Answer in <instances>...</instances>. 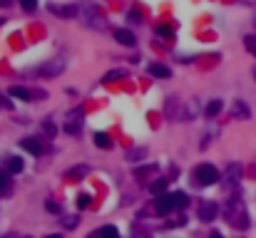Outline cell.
Returning <instances> with one entry per match:
<instances>
[{
	"label": "cell",
	"instance_id": "2e32d148",
	"mask_svg": "<svg viewBox=\"0 0 256 238\" xmlns=\"http://www.w3.org/2000/svg\"><path fill=\"white\" fill-rule=\"evenodd\" d=\"M95 144L100 149H112V139H109V134H104V132H97L95 134Z\"/></svg>",
	"mask_w": 256,
	"mask_h": 238
},
{
	"label": "cell",
	"instance_id": "ac0fdd59",
	"mask_svg": "<svg viewBox=\"0 0 256 238\" xmlns=\"http://www.w3.org/2000/svg\"><path fill=\"white\" fill-rule=\"evenodd\" d=\"M222 107H224L222 99H211V102L206 104V117H216L219 112H222Z\"/></svg>",
	"mask_w": 256,
	"mask_h": 238
},
{
	"label": "cell",
	"instance_id": "7a4b0ae2",
	"mask_svg": "<svg viewBox=\"0 0 256 238\" xmlns=\"http://www.w3.org/2000/svg\"><path fill=\"white\" fill-rule=\"evenodd\" d=\"M224 218H227V223H229L231 228H236V231L249 228V214H246V206H244V201H241L239 196H234V198H229V201H227V206H224Z\"/></svg>",
	"mask_w": 256,
	"mask_h": 238
},
{
	"label": "cell",
	"instance_id": "f1b7e54d",
	"mask_svg": "<svg viewBox=\"0 0 256 238\" xmlns=\"http://www.w3.org/2000/svg\"><path fill=\"white\" fill-rule=\"evenodd\" d=\"M43 129H45V132H48L50 137L55 134V124H50V122H48V124H43Z\"/></svg>",
	"mask_w": 256,
	"mask_h": 238
},
{
	"label": "cell",
	"instance_id": "83f0119b",
	"mask_svg": "<svg viewBox=\"0 0 256 238\" xmlns=\"http://www.w3.org/2000/svg\"><path fill=\"white\" fill-rule=\"evenodd\" d=\"M65 132H70V134H77V132H80V127H77V124H65Z\"/></svg>",
	"mask_w": 256,
	"mask_h": 238
},
{
	"label": "cell",
	"instance_id": "603a6c76",
	"mask_svg": "<svg viewBox=\"0 0 256 238\" xmlns=\"http://www.w3.org/2000/svg\"><path fill=\"white\" fill-rule=\"evenodd\" d=\"M87 171H90L87 167H75V169H72V171H70L67 176H70V179H75V181H77V179H82V176H85Z\"/></svg>",
	"mask_w": 256,
	"mask_h": 238
},
{
	"label": "cell",
	"instance_id": "7c38bea8",
	"mask_svg": "<svg viewBox=\"0 0 256 238\" xmlns=\"http://www.w3.org/2000/svg\"><path fill=\"white\" fill-rule=\"evenodd\" d=\"M90 238H120V231L115 226H104V228H97L90 233Z\"/></svg>",
	"mask_w": 256,
	"mask_h": 238
},
{
	"label": "cell",
	"instance_id": "277c9868",
	"mask_svg": "<svg viewBox=\"0 0 256 238\" xmlns=\"http://www.w3.org/2000/svg\"><path fill=\"white\" fill-rule=\"evenodd\" d=\"M85 25L87 27H92V30H107V20H104V13L100 10V8H95V5H87L85 8Z\"/></svg>",
	"mask_w": 256,
	"mask_h": 238
},
{
	"label": "cell",
	"instance_id": "836d02e7",
	"mask_svg": "<svg viewBox=\"0 0 256 238\" xmlns=\"http://www.w3.org/2000/svg\"><path fill=\"white\" fill-rule=\"evenodd\" d=\"M0 104H5V107H13V102H8L5 97H0Z\"/></svg>",
	"mask_w": 256,
	"mask_h": 238
},
{
	"label": "cell",
	"instance_id": "f35d334b",
	"mask_svg": "<svg viewBox=\"0 0 256 238\" xmlns=\"http://www.w3.org/2000/svg\"><path fill=\"white\" fill-rule=\"evenodd\" d=\"M25 238H27V236H25Z\"/></svg>",
	"mask_w": 256,
	"mask_h": 238
},
{
	"label": "cell",
	"instance_id": "44dd1931",
	"mask_svg": "<svg viewBox=\"0 0 256 238\" xmlns=\"http://www.w3.org/2000/svg\"><path fill=\"white\" fill-rule=\"evenodd\" d=\"M154 32H157L159 37H174V30H172L169 25H157V27H154Z\"/></svg>",
	"mask_w": 256,
	"mask_h": 238
},
{
	"label": "cell",
	"instance_id": "8fae6325",
	"mask_svg": "<svg viewBox=\"0 0 256 238\" xmlns=\"http://www.w3.org/2000/svg\"><path fill=\"white\" fill-rule=\"evenodd\" d=\"M50 10H52L55 15H60V18H75L80 8H77V5H65V8H62V5H50Z\"/></svg>",
	"mask_w": 256,
	"mask_h": 238
},
{
	"label": "cell",
	"instance_id": "5bb4252c",
	"mask_svg": "<svg viewBox=\"0 0 256 238\" xmlns=\"http://www.w3.org/2000/svg\"><path fill=\"white\" fill-rule=\"evenodd\" d=\"M150 74H154V77H162V79H167V77H172V70H169L167 65H150Z\"/></svg>",
	"mask_w": 256,
	"mask_h": 238
},
{
	"label": "cell",
	"instance_id": "4316f807",
	"mask_svg": "<svg viewBox=\"0 0 256 238\" xmlns=\"http://www.w3.org/2000/svg\"><path fill=\"white\" fill-rule=\"evenodd\" d=\"M45 206H48V211H50V214H60V206H57L55 201H48Z\"/></svg>",
	"mask_w": 256,
	"mask_h": 238
},
{
	"label": "cell",
	"instance_id": "d6986e66",
	"mask_svg": "<svg viewBox=\"0 0 256 238\" xmlns=\"http://www.w3.org/2000/svg\"><path fill=\"white\" fill-rule=\"evenodd\" d=\"M23 159H18V156H10V162H8V169H10V174H20L23 171Z\"/></svg>",
	"mask_w": 256,
	"mask_h": 238
},
{
	"label": "cell",
	"instance_id": "cb8c5ba5",
	"mask_svg": "<svg viewBox=\"0 0 256 238\" xmlns=\"http://www.w3.org/2000/svg\"><path fill=\"white\" fill-rule=\"evenodd\" d=\"M244 45H246V50L256 57V37L254 35H249V37H244Z\"/></svg>",
	"mask_w": 256,
	"mask_h": 238
},
{
	"label": "cell",
	"instance_id": "484cf974",
	"mask_svg": "<svg viewBox=\"0 0 256 238\" xmlns=\"http://www.w3.org/2000/svg\"><path fill=\"white\" fill-rule=\"evenodd\" d=\"M20 5H23V10L32 13L35 8H38V0H20Z\"/></svg>",
	"mask_w": 256,
	"mask_h": 238
},
{
	"label": "cell",
	"instance_id": "74e56055",
	"mask_svg": "<svg viewBox=\"0 0 256 238\" xmlns=\"http://www.w3.org/2000/svg\"><path fill=\"white\" fill-rule=\"evenodd\" d=\"M254 25H256V20H254Z\"/></svg>",
	"mask_w": 256,
	"mask_h": 238
},
{
	"label": "cell",
	"instance_id": "4fadbf2b",
	"mask_svg": "<svg viewBox=\"0 0 256 238\" xmlns=\"http://www.w3.org/2000/svg\"><path fill=\"white\" fill-rule=\"evenodd\" d=\"M115 40L120 45H127V48H132L137 40H134V35L129 32V30H115Z\"/></svg>",
	"mask_w": 256,
	"mask_h": 238
},
{
	"label": "cell",
	"instance_id": "d4e9b609",
	"mask_svg": "<svg viewBox=\"0 0 256 238\" xmlns=\"http://www.w3.org/2000/svg\"><path fill=\"white\" fill-rule=\"evenodd\" d=\"M90 204H92V196H90V193H80V196H77V206H80V209H87Z\"/></svg>",
	"mask_w": 256,
	"mask_h": 238
},
{
	"label": "cell",
	"instance_id": "6da1fadb",
	"mask_svg": "<svg viewBox=\"0 0 256 238\" xmlns=\"http://www.w3.org/2000/svg\"><path fill=\"white\" fill-rule=\"evenodd\" d=\"M164 114L172 122H189L197 117V104L194 102H184L179 97H167L164 99Z\"/></svg>",
	"mask_w": 256,
	"mask_h": 238
},
{
	"label": "cell",
	"instance_id": "8992f818",
	"mask_svg": "<svg viewBox=\"0 0 256 238\" xmlns=\"http://www.w3.org/2000/svg\"><path fill=\"white\" fill-rule=\"evenodd\" d=\"M241 176H244L241 164H229V169L224 171V186H227V189H236L239 181H241Z\"/></svg>",
	"mask_w": 256,
	"mask_h": 238
},
{
	"label": "cell",
	"instance_id": "1f68e13d",
	"mask_svg": "<svg viewBox=\"0 0 256 238\" xmlns=\"http://www.w3.org/2000/svg\"><path fill=\"white\" fill-rule=\"evenodd\" d=\"M65 226H67V228H75V226H77V218H70Z\"/></svg>",
	"mask_w": 256,
	"mask_h": 238
},
{
	"label": "cell",
	"instance_id": "ba28073f",
	"mask_svg": "<svg viewBox=\"0 0 256 238\" xmlns=\"http://www.w3.org/2000/svg\"><path fill=\"white\" fill-rule=\"evenodd\" d=\"M216 214H219V206H216L214 201H204V204L199 206V218H202V221H206V223H209V221H214V218H216Z\"/></svg>",
	"mask_w": 256,
	"mask_h": 238
},
{
	"label": "cell",
	"instance_id": "52a82bcc",
	"mask_svg": "<svg viewBox=\"0 0 256 238\" xmlns=\"http://www.w3.org/2000/svg\"><path fill=\"white\" fill-rule=\"evenodd\" d=\"M154 209H157L159 216H167V214L174 209V196H172V193H162V196H157Z\"/></svg>",
	"mask_w": 256,
	"mask_h": 238
},
{
	"label": "cell",
	"instance_id": "e0dca14e",
	"mask_svg": "<svg viewBox=\"0 0 256 238\" xmlns=\"http://www.w3.org/2000/svg\"><path fill=\"white\" fill-rule=\"evenodd\" d=\"M167 184H169V179H157V181L150 186V191H152L154 196H162V193H167Z\"/></svg>",
	"mask_w": 256,
	"mask_h": 238
},
{
	"label": "cell",
	"instance_id": "4dcf8cb0",
	"mask_svg": "<svg viewBox=\"0 0 256 238\" xmlns=\"http://www.w3.org/2000/svg\"><path fill=\"white\" fill-rule=\"evenodd\" d=\"M5 186H8V179H5V176H3V174H0V191H3V189H5Z\"/></svg>",
	"mask_w": 256,
	"mask_h": 238
},
{
	"label": "cell",
	"instance_id": "9a60e30c",
	"mask_svg": "<svg viewBox=\"0 0 256 238\" xmlns=\"http://www.w3.org/2000/svg\"><path fill=\"white\" fill-rule=\"evenodd\" d=\"M172 196H174V209H187L189 206V196L184 191H174Z\"/></svg>",
	"mask_w": 256,
	"mask_h": 238
},
{
	"label": "cell",
	"instance_id": "e575fe53",
	"mask_svg": "<svg viewBox=\"0 0 256 238\" xmlns=\"http://www.w3.org/2000/svg\"><path fill=\"white\" fill-rule=\"evenodd\" d=\"M209 238H224V236H222V233H211Z\"/></svg>",
	"mask_w": 256,
	"mask_h": 238
},
{
	"label": "cell",
	"instance_id": "3957f363",
	"mask_svg": "<svg viewBox=\"0 0 256 238\" xmlns=\"http://www.w3.org/2000/svg\"><path fill=\"white\" fill-rule=\"evenodd\" d=\"M65 67H67L65 57H52V60H48L45 65H40L38 70H35V74L43 77V79H52V77H60L65 72Z\"/></svg>",
	"mask_w": 256,
	"mask_h": 238
},
{
	"label": "cell",
	"instance_id": "30bf717a",
	"mask_svg": "<svg viewBox=\"0 0 256 238\" xmlns=\"http://www.w3.org/2000/svg\"><path fill=\"white\" fill-rule=\"evenodd\" d=\"M20 146H23L25 151H30L32 156H40V154H43V144H40L38 139H20Z\"/></svg>",
	"mask_w": 256,
	"mask_h": 238
},
{
	"label": "cell",
	"instance_id": "9c48e42d",
	"mask_svg": "<svg viewBox=\"0 0 256 238\" xmlns=\"http://www.w3.org/2000/svg\"><path fill=\"white\" fill-rule=\"evenodd\" d=\"M231 117H234V119H249V117H251L249 104H246V102H241V99H236V102L231 104Z\"/></svg>",
	"mask_w": 256,
	"mask_h": 238
},
{
	"label": "cell",
	"instance_id": "5b68a950",
	"mask_svg": "<svg viewBox=\"0 0 256 238\" xmlns=\"http://www.w3.org/2000/svg\"><path fill=\"white\" fill-rule=\"evenodd\" d=\"M194 176H197V181H199L202 186H211V184H216L219 179H222V176H219V171H216V167H211V164L197 167Z\"/></svg>",
	"mask_w": 256,
	"mask_h": 238
},
{
	"label": "cell",
	"instance_id": "ffe728a7",
	"mask_svg": "<svg viewBox=\"0 0 256 238\" xmlns=\"http://www.w3.org/2000/svg\"><path fill=\"white\" fill-rule=\"evenodd\" d=\"M120 77H125V70H112V72H107L102 77V82H115V79H120Z\"/></svg>",
	"mask_w": 256,
	"mask_h": 238
},
{
	"label": "cell",
	"instance_id": "f546056e",
	"mask_svg": "<svg viewBox=\"0 0 256 238\" xmlns=\"http://www.w3.org/2000/svg\"><path fill=\"white\" fill-rule=\"evenodd\" d=\"M129 20H132V23H139V13H137V10H129Z\"/></svg>",
	"mask_w": 256,
	"mask_h": 238
},
{
	"label": "cell",
	"instance_id": "8d00e7d4",
	"mask_svg": "<svg viewBox=\"0 0 256 238\" xmlns=\"http://www.w3.org/2000/svg\"><path fill=\"white\" fill-rule=\"evenodd\" d=\"M45 238H60V236H57V233H50V236H45Z\"/></svg>",
	"mask_w": 256,
	"mask_h": 238
},
{
	"label": "cell",
	"instance_id": "7402d4cb",
	"mask_svg": "<svg viewBox=\"0 0 256 238\" xmlns=\"http://www.w3.org/2000/svg\"><path fill=\"white\" fill-rule=\"evenodd\" d=\"M10 95L18 97V99H30V92L25 87H10Z\"/></svg>",
	"mask_w": 256,
	"mask_h": 238
},
{
	"label": "cell",
	"instance_id": "d6a6232c",
	"mask_svg": "<svg viewBox=\"0 0 256 238\" xmlns=\"http://www.w3.org/2000/svg\"><path fill=\"white\" fill-rule=\"evenodd\" d=\"M236 3H241V5H256V0H236Z\"/></svg>",
	"mask_w": 256,
	"mask_h": 238
},
{
	"label": "cell",
	"instance_id": "d590c367",
	"mask_svg": "<svg viewBox=\"0 0 256 238\" xmlns=\"http://www.w3.org/2000/svg\"><path fill=\"white\" fill-rule=\"evenodd\" d=\"M0 5H10V0H0Z\"/></svg>",
	"mask_w": 256,
	"mask_h": 238
}]
</instances>
